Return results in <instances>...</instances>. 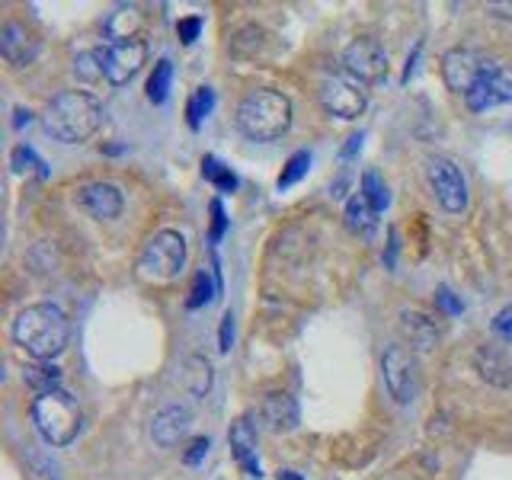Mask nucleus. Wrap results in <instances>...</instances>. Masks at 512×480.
<instances>
[{
  "mask_svg": "<svg viewBox=\"0 0 512 480\" xmlns=\"http://www.w3.org/2000/svg\"><path fill=\"white\" fill-rule=\"evenodd\" d=\"M400 333H404V340L420 352L436 349V343H439L436 324L420 311H400Z\"/></svg>",
  "mask_w": 512,
  "mask_h": 480,
  "instance_id": "obj_17",
  "label": "nucleus"
},
{
  "mask_svg": "<svg viewBox=\"0 0 512 480\" xmlns=\"http://www.w3.org/2000/svg\"><path fill=\"white\" fill-rule=\"evenodd\" d=\"M231 343H234V317L231 311L221 317V333H218V349L221 352H231Z\"/></svg>",
  "mask_w": 512,
  "mask_h": 480,
  "instance_id": "obj_35",
  "label": "nucleus"
},
{
  "mask_svg": "<svg viewBox=\"0 0 512 480\" xmlns=\"http://www.w3.org/2000/svg\"><path fill=\"white\" fill-rule=\"evenodd\" d=\"M0 52H4V58L13 64V68H26V64H32L39 55V42L29 36L26 26L7 23L0 29Z\"/></svg>",
  "mask_w": 512,
  "mask_h": 480,
  "instance_id": "obj_14",
  "label": "nucleus"
},
{
  "mask_svg": "<svg viewBox=\"0 0 512 480\" xmlns=\"http://www.w3.org/2000/svg\"><path fill=\"white\" fill-rule=\"evenodd\" d=\"M170 84H173V64L170 58H160L154 64V74L148 77V100L151 103H167V96H170Z\"/></svg>",
  "mask_w": 512,
  "mask_h": 480,
  "instance_id": "obj_25",
  "label": "nucleus"
},
{
  "mask_svg": "<svg viewBox=\"0 0 512 480\" xmlns=\"http://www.w3.org/2000/svg\"><path fill=\"white\" fill-rule=\"evenodd\" d=\"M436 301H439V308H442L445 314H461V301H455V298H452V292H448V288H439Z\"/></svg>",
  "mask_w": 512,
  "mask_h": 480,
  "instance_id": "obj_36",
  "label": "nucleus"
},
{
  "mask_svg": "<svg viewBox=\"0 0 512 480\" xmlns=\"http://www.w3.org/2000/svg\"><path fill=\"white\" fill-rule=\"evenodd\" d=\"M359 148H362V135H352V138L346 141V148H343V154H340V157H343V160H349V157L356 154Z\"/></svg>",
  "mask_w": 512,
  "mask_h": 480,
  "instance_id": "obj_39",
  "label": "nucleus"
},
{
  "mask_svg": "<svg viewBox=\"0 0 512 480\" xmlns=\"http://www.w3.org/2000/svg\"><path fill=\"white\" fill-rule=\"evenodd\" d=\"M144 58H148V45H144L141 39L106 45V80L116 87L128 84V80L141 71Z\"/></svg>",
  "mask_w": 512,
  "mask_h": 480,
  "instance_id": "obj_12",
  "label": "nucleus"
},
{
  "mask_svg": "<svg viewBox=\"0 0 512 480\" xmlns=\"http://www.w3.org/2000/svg\"><path fill=\"white\" fill-rule=\"evenodd\" d=\"M212 301V279H208V272H199L196 282H192V292H189V301H186V308L189 311H199L202 304Z\"/></svg>",
  "mask_w": 512,
  "mask_h": 480,
  "instance_id": "obj_30",
  "label": "nucleus"
},
{
  "mask_svg": "<svg viewBox=\"0 0 512 480\" xmlns=\"http://www.w3.org/2000/svg\"><path fill=\"white\" fill-rule=\"evenodd\" d=\"M279 480H304V477L295 474V471H279Z\"/></svg>",
  "mask_w": 512,
  "mask_h": 480,
  "instance_id": "obj_41",
  "label": "nucleus"
},
{
  "mask_svg": "<svg viewBox=\"0 0 512 480\" xmlns=\"http://www.w3.org/2000/svg\"><path fill=\"white\" fill-rule=\"evenodd\" d=\"M10 164H13L16 173H26V170H32V167H45L42 160H39L36 154H32V148H26V144H20V148H13Z\"/></svg>",
  "mask_w": 512,
  "mask_h": 480,
  "instance_id": "obj_31",
  "label": "nucleus"
},
{
  "mask_svg": "<svg viewBox=\"0 0 512 480\" xmlns=\"http://www.w3.org/2000/svg\"><path fill=\"white\" fill-rule=\"evenodd\" d=\"M13 125H16V128L29 125V112H26V109H16V119H13Z\"/></svg>",
  "mask_w": 512,
  "mask_h": 480,
  "instance_id": "obj_40",
  "label": "nucleus"
},
{
  "mask_svg": "<svg viewBox=\"0 0 512 480\" xmlns=\"http://www.w3.org/2000/svg\"><path fill=\"white\" fill-rule=\"evenodd\" d=\"M464 103L474 112H487L493 106L512 103V71L503 68L500 61H493L487 74L471 87V93H464Z\"/></svg>",
  "mask_w": 512,
  "mask_h": 480,
  "instance_id": "obj_11",
  "label": "nucleus"
},
{
  "mask_svg": "<svg viewBox=\"0 0 512 480\" xmlns=\"http://www.w3.org/2000/svg\"><path fill=\"white\" fill-rule=\"evenodd\" d=\"M141 26H144V16H141L138 7H116V10L106 16L103 32L109 36V45H116V42H132V39H138Z\"/></svg>",
  "mask_w": 512,
  "mask_h": 480,
  "instance_id": "obj_19",
  "label": "nucleus"
},
{
  "mask_svg": "<svg viewBox=\"0 0 512 480\" xmlns=\"http://www.w3.org/2000/svg\"><path fill=\"white\" fill-rule=\"evenodd\" d=\"M183 378H186V388L196 394V397H205L208 388H212V365H208L202 356H189L183 362Z\"/></svg>",
  "mask_w": 512,
  "mask_h": 480,
  "instance_id": "obj_23",
  "label": "nucleus"
},
{
  "mask_svg": "<svg viewBox=\"0 0 512 480\" xmlns=\"http://www.w3.org/2000/svg\"><path fill=\"white\" fill-rule=\"evenodd\" d=\"M384 388L397 400V404H413L416 391H420V368L407 346H388L381 359Z\"/></svg>",
  "mask_w": 512,
  "mask_h": 480,
  "instance_id": "obj_7",
  "label": "nucleus"
},
{
  "mask_svg": "<svg viewBox=\"0 0 512 480\" xmlns=\"http://www.w3.org/2000/svg\"><path fill=\"white\" fill-rule=\"evenodd\" d=\"M224 231H228V218H224L221 199H215L212 202V244H218V240L224 237Z\"/></svg>",
  "mask_w": 512,
  "mask_h": 480,
  "instance_id": "obj_34",
  "label": "nucleus"
},
{
  "mask_svg": "<svg viewBox=\"0 0 512 480\" xmlns=\"http://www.w3.org/2000/svg\"><path fill=\"white\" fill-rule=\"evenodd\" d=\"M208 445H212L208 439H196V442H192V445H189V452H186V464H199V461L208 455Z\"/></svg>",
  "mask_w": 512,
  "mask_h": 480,
  "instance_id": "obj_37",
  "label": "nucleus"
},
{
  "mask_svg": "<svg viewBox=\"0 0 512 480\" xmlns=\"http://www.w3.org/2000/svg\"><path fill=\"white\" fill-rule=\"evenodd\" d=\"M292 125V100L279 90H250L237 106V128L250 141H276Z\"/></svg>",
  "mask_w": 512,
  "mask_h": 480,
  "instance_id": "obj_3",
  "label": "nucleus"
},
{
  "mask_svg": "<svg viewBox=\"0 0 512 480\" xmlns=\"http://www.w3.org/2000/svg\"><path fill=\"white\" fill-rule=\"evenodd\" d=\"M375 224H378V212L368 205V199L362 196V192H356V196L346 202V228L352 234H368Z\"/></svg>",
  "mask_w": 512,
  "mask_h": 480,
  "instance_id": "obj_21",
  "label": "nucleus"
},
{
  "mask_svg": "<svg viewBox=\"0 0 512 480\" xmlns=\"http://www.w3.org/2000/svg\"><path fill=\"white\" fill-rule=\"evenodd\" d=\"M199 32H202V20H199V16H186V20L176 23V36H180V42H186V45L196 42Z\"/></svg>",
  "mask_w": 512,
  "mask_h": 480,
  "instance_id": "obj_32",
  "label": "nucleus"
},
{
  "mask_svg": "<svg viewBox=\"0 0 512 480\" xmlns=\"http://www.w3.org/2000/svg\"><path fill=\"white\" fill-rule=\"evenodd\" d=\"M487 13L493 16H503V20H512V0H490Z\"/></svg>",
  "mask_w": 512,
  "mask_h": 480,
  "instance_id": "obj_38",
  "label": "nucleus"
},
{
  "mask_svg": "<svg viewBox=\"0 0 512 480\" xmlns=\"http://www.w3.org/2000/svg\"><path fill=\"white\" fill-rule=\"evenodd\" d=\"M32 423H36L39 436L52 445V448H64L77 439L80 432V407L77 400L68 391H52L36 397L32 404Z\"/></svg>",
  "mask_w": 512,
  "mask_h": 480,
  "instance_id": "obj_4",
  "label": "nucleus"
},
{
  "mask_svg": "<svg viewBox=\"0 0 512 480\" xmlns=\"http://www.w3.org/2000/svg\"><path fill=\"white\" fill-rule=\"evenodd\" d=\"M231 448H234L237 464L247 471V477L260 480L263 471H260V461H256V432H253V426L247 420H237L231 426Z\"/></svg>",
  "mask_w": 512,
  "mask_h": 480,
  "instance_id": "obj_18",
  "label": "nucleus"
},
{
  "mask_svg": "<svg viewBox=\"0 0 512 480\" xmlns=\"http://www.w3.org/2000/svg\"><path fill=\"white\" fill-rule=\"evenodd\" d=\"M212 109H215V90H212V87H199L196 93H192L189 106H186L189 125H192V128H199V125H202V119H205Z\"/></svg>",
  "mask_w": 512,
  "mask_h": 480,
  "instance_id": "obj_28",
  "label": "nucleus"
},
{
  "mask_svg": "<svg viewBox=\"0 0 512 480\" xmlns=\"http://www.w3.org/2000/svg\"><path fill=\"white\" fill-rule=\"evenodd\" d=\"M13 340L23 346L36 362H52L68 349L71 320L58 304H29L13 320Z\"/></svg>",
  "mask_w": 512,
  "mask_h": 480,
  "instance_id": "obj_1",
  "label": "nucleus"
},
{
  "mask_svg": "<svg viewBox=\"0 0 512 480\" xmlns=\"http://www.w3.org/2000/svg\"><path fill=\"white\" fill-rule=\"evenodd\" d=\"M23 378H26L29 388L42 397V394L58 391V384H61V368L52 365V362H32V365H26Z\"/></svg>",
  "mask_w": 512,
  "mask_h": 480,
  "instance_id": "obj_22",
  "label": "nucleus"
},
{
  "mask_svg": "<svg viewBox=\"0 0 512 480\" xmlns=\"http://www.w3.org/2000/svg\"><path fill=\"white\" fill-rule=\"evenodd\" d=\"M490 64L493 58H484L480 52H474V48H452V52L442 55V77L448 90L471 93V87L487 74Z\"/></svg>",
  "mask_w": 512,
  "mask_h": 480,
  "instance_id": "obj_10",
  "label": "nucleus"
},
{
  "mask_svg": "<svg viewBox=\"0 0 512 480\" xmlns=\"http://www.w3.org/2000/svg\"><path fill=\"white\" fill-rule=\"evenodd\" d=\"M362 196L368 199V205H372L378 215H381L384 208H388V202H391L388 186L381 183V176H378L375 170H365V173H362Z\"/></svg>",
  "mask_w": 512,
  "mask_h": 480,
  "instance_id": "obj_26",
  "label": "nucleus"
},
{
  "mask_svg": "<svg viewBox=\"0 0 512 480\" xmlns=\"http://www.w3.org/2000/svg\"><path fill=\"white\" fill-rule=\"evenodd\" d=\"M474 362H477V372L484 375L490 384H496V388H506V384H512V365H509V359L503 356L500 349L480 346Z\"/></svg>",
  "mask_w": 512,
  "mask_h": 480,
  "instance_id": "obj_20",
  "label": "nucleus"
},
{
  "mask_svg": "<svg viewBox=\"0 0 512 480\" xmlns=\"http://www.w3.org/2000/svg\"><path fill=\"white\" fill-rule=\"evenodd\" d=\"M426 183L448 215H461L464 208H468V180H464L461 167L452 157L432 154L426 160Z\"/></svg>",
  "mask_w": 512,
  "mask_h": 480,
  "instance_id": "obj_6",
  "label": "nucleus"
},
{
  "mask_svg": "<svg viewBox=\"0 0 512 480\" xmlns=\"http://www.w3.org/2000/svg\"><path fill=\"white\" fill-rule=\"evenodd\" d=\"M263 420L272 432H292L301 420V413H298V404H295V397L292 394H285V391H272L263 397Z\"/></svg>",
  "mask_w": 512,
  "mask_h": 480,
  "instance_id": "obj_15",
  "label": "nucleus"
},
{
  "mask_svg": "<svg viewBox=\"0 0 512 480\" xmlns=\"http://www.w3.org/2000/svg\"><path fill=\"white\" fill-rule=\"evenodd\" d=\"M343 71L359 84H378L388 74V52L375 39H356L343 52Z\"/></svg>",
  "mask_w": 512,
  "mask_h": 480,
  "instance_id": "obj_9",
  "label": "nucleus"
},
{
  "mask_svg": "<svg viewBox=\"0 0 512 480\" xmlns=\"http://www.w3.org/2000/svg\"><path fill=\"white\" fill-rule=\"evenodd\" d=\"M186 266V237L180 231H157L138 256V276L148 282H170Z\"/></svg>",
  "mask_w": 512,
  "mask_h": 480,
  "instance_id": "obj_5",
  "label": "nucleus"
},
{
  "mask_svg": "<svg viewBox=\"0 0 512 480\" xmlns=\"http://www.w3.org/2000/svg\"><path fill=\"white\" fill-rule=\"evenodd\" d=\"M493 333L500 336V340L512 343V304H506V308L493 317Z\"/></svg>",
  "mask_w": 512,
  "mask_h": 480,
  "instance_id": "obj_33",
  "label": "nucleus"
},
{
  "mask_svg": "<svg viewBox=\"0 0 512 480\" xmlns=\"http://www.w3.org/2000/svg\"><path fill=\"white\" fill-rule=\"evenodd\" d=\"M77 205L84 208V212L96 221H112V218H119L122 215V192L119 186H112V183H87V186H80L77 189Z\"/></svg>",
  "mask_w": 512,
  "mask_h": 480,
  "instance_id": "obj_13",
  "label": "nucleus"
},
{
  "mask_svg": "<svg viewBox=\"0 0 512 480\" xmlns=\"http://www.w3.org/2000/svg\"><path fill=\"white\" fill-rule=\"evenodd\" d=\"M74 74L80 80H87V84L106 77V48H90V52H80L74 58Z\"/></svg>",
  "mask_w": 512,
  "mask_h": 480,
  "instance_id": "obj_24",
  "label": "nucleus"
},
{
  "mask_svg": "<svg viewBox=\"0 0 512 480\" xmlns=\"http://www.w3.org/2000/svg\"><path fill=\"white\" fill-rule=\"evenodd\" d=\"M45 132L61 144H80L96 135L103 125V106L84 90H61L42 116Z\"/></svg>",
  "mask_w": 512,
  "mask_h": 480,
  "instance_id": "obj_2",
  "label": "nucleus"
},
{
  "mask_svg": "<svg viewBox=\"0 0 512 480\" xmlns=\"http://www.w3.org/2000/svg\"><path fill=\"white\" fill-rule=\"evenodd\" d=\"M320 103H324L330 116L359 119L365 112L368 96L359 80H352L349 74H330L324 84H320Z\"/></svg>",
  "mask_w": 512,
  "mask_h": 480,
  "instance_id": "obj_8",
  "label": "nucleus"
},
{
  "mask_svg": "<svg viewBox=\"0 0 512 480\" xmlns=\"http://www.w3.org/2000/svg\"><path fill=\"white\" fill-rule=\"evenodd\" d=\"M189 426H192V416L186 407H167L154 416L151 436L160 448H173L189 432Z\"/></svg>",
  "mask_w": 512,
  "mask_h": 480,
  "instance_id": "obj_16",
  "label": "nucleus"
},
{
  "mask_svg": "<svg viewBox=\"0 0 512 480\" xmlns=\"http://www.w3.org/2000/svg\"><path fill=\"white\" fill-rule=\"evenodd\" d=\"M308 167H311V154L308 151H298V154H292L285 160V167H282V173H279V189H288V186H295L304 173H308Z\"/></svg>",
  "mask_w": 512,
  "mask_h": 480,
  "instance_id": "obj_29",
  "label": "nucleus"
},
{
  "mask_svg": "<svg viewBox=\"0 0 512 480\" xmlns=\"http://www.w3.org/2000/svg\"><path fill=\"white\" fill-rule=\"evenodd\" d=\"M202 176L208 183H215L221 192H234L237 189V176L231 173V167H224L218 157H205L202 160Z\"/></svg>",
  "mask_w": 512,
  "mask_h": 480,
  "instance_id": "obj_27",
  "label": "nucleus"
}]
</instances>
